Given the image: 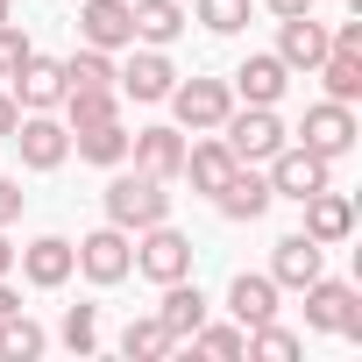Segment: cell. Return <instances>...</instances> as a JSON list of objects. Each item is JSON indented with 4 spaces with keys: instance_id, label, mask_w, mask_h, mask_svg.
Wrapping results in <instances>:
<instances>
[{
    "instance_id": "obj_1",
    "label": "cell",
    "mask_w": 362,
    "mask_h": 362,
    "mask_svg": "<svg viewBox=\"0 0 362 362\" xmlns=\"http://www.w3.org/2000/svg\"><path fill=\"white\" fill-rule=\"evenodd\" d=\"M107 221L128 228V235L170 221V192H163V177H149V170H121L114 185H107Z\"/></svg>"
},
{
    "instance_id": "obj_2",
    "label": "cell",
    "mask_w": 362,
    "mask_h": 362,
    "mask_svg": "<svg viewBox=\"0 0 362 362\" xmlns=\"http://www.w3.org/2000/svg\"><path fill=\"white\" fill-rule=\"evenodd\" d=\"M221 128H228L221 142H228V156H235V163H270V156L284 149V121H277L270 107H242V114L228 107V121H221Z\"/></svg>"
},
{
    "instance_id": "obj_3",
    "label": "cell",
    "mask_w": 362,
    "mask_h": 362,
    "mask_svg": "<svg viewBox=\"0 0 362 362\" xmlns=\"http://www.w3.org/2000/svg\"><path fill=\"white\" fill-rule=\"evenodd\" d=\"M135 270H142L149 284H177V277H192V242L177 235L170 221H156V228H142V242H135Z\"/></svg>"
},
{
    "instance_id": "obj_4",
    "label": "cell",
    "mask_w": 362,
    "mask_h": 362,
    "mask_svg": "<svg viewBox=\"0 0 362 362\" xmlns=\"http://www.w3.org/2000/svg\"><path fill=\"white\" fill-rule=\"evenodd\" d=\"M305 327L362 341V298H355L348 284H334V277H313V284H305Z\"/></svg>"
},
{
    "instance_id": "obj_5",
    "label": "cell",
    "mask_w": 362,
    "mask_h": 362,
    "mask_svg": "<svg viewBox=\"0 0 362 362\" xmlns=\"http://www.w3.org/2000/svg\"><path fill=\"white\" fill-rule=\"evenodd\" d=\"M163 100L177 107V128H192V135H199V128H221V121H228L235 86H228V78H185V86H170Z\"/></svg>"
},
{
    "instance_id": "obj_6",
    "label": "cell",
    "mask_w": 362,
    "mask_h": 362,
    "mask_svg": "<svg viewBox=\"0 0 362 362\" xmlns=\"http://www.w3.org/2000/svg\"><path fill=\"white\" fill-rule=\"evenodd\" d=\"M334 177H327V156H313V149H298V142H284L277 156H270V199H313V192H327Z\"/></svg>"
},
{
    "instance_id": "obj_7",
    "label": "cell",
    "mask_w": 362,
    "mask_h": 362,
    "mask_svg": "<svg viewBox=\"0 0 362 362\" xmlns=\"http://www.w3.org/2000/svg\"><path fill=\"white\" fill-rule=\"evenodd\" d=\"M298 149H313V156H348L355 149V114L341 107V100H320V107H305V121H298Z\"/></svg>"
},
{
    "instance_id": "obj_8",
    "label": "cell",
    "mask_w": 362,
    "mask_h": 362,
    "mask_svg": "<svg viewBox=\"0 0 362 362\" xmlns=\"http://www.w3.org/2000/svg\"><path fill=\"white\" fill-rule=\"evenodd\" d=\"M78 270L93 277V284H121L128 270H135V242H128V228H100V235H86L78 242Z\"/></svg>"
},
{
    "instance_id": "obj_9",
    "label": "cell",
    "mask_w": 362,
    "mask_h": 362,
    "mask_svg": "<svg viewBox=\"0 0 362 362\" xmlns=\"http://www.w3.org/2000/svg\"><path fill=\"white\" fill-rule=\"evenodd\" d=\"M15 142H22V163H29V170H57V163L71 156V128H64V121H50V114L15 121Z\"/></svg>"
},
{
    "instance_id": "obj_10",
    "label": "cell",
    "mask_w": 362,
    "mask_h": 362,
    "mask_svg": "<svg viewBox=\"0 0 362 362\" xmlns=\"http://www.w3.org/2000/svg\"><path fill=\"white\" fill-rule=\"evenodd\" d=\"M78 36H86L93 50H128V43H135L128 0H86V8H78Z\"/></svg>"
},
{
    "instance_id": "obj_11",
    "label": "cell",
    "mask_w": 362,
    "mask_h": 362,
    "mask_svg": "<svg viewBox=\"0 0 362 362\" xmlns=\"http://www.w3.org/2000/svg\"><path fill=\"white\" fill-rule=\"evenodd\" d=\"M8 86H15V107H29V114H50V107L64 100V64H57V57H36V50H29V64H22V71H15Z\"/></svg>"
},
{
    "instance_id": "obj_12",
    "label": "cell",
    "mask_w": 362,
    "mask_h": 362,
    "mask_svg": "<svg viewBox=\"0 0 362 362\" xmlns=\"http://www.w3.org/2000/svg\"><path fill=\"white\" fill-rule=\"evenodd\" d=\"M284 86H291V71H284L277 50H256V57H242V71H235V93H242L249 107H277Z\"/></svg>"
},
{
    "instance_id": "obj_13",
    "label": "cell",
    "mask_w": 362,
    "mask_h": 362,
    "mask_svg": "<svg viewBox=\"0 0 362 362\" xmlns=\"http://www.w3.org/2000/svg\"><path fill=\"white\" fill-rule=\"evenodd\" d=\"M15 256H22V277L43 284V291H57V284L78 270V249H71L64 235H43V242H29V249H15Z\"/></svg>"
},
{
    "instance_id": "obj_14",
    "label": "cell",
    "mask_w": 362,
    "mask_h": 362,
    "mask_svg": "<svg viewBox=\"0 0 362 362\" xmlns=\"http://www.w3.org/2000/svg\"><path fill=\"white\" fill-rule=\"evenodd\" d=\"M320 263H327V242H313V235H284L277 256H270V277H277L284 291H305V284L320 277Z\"/></svg>"
},
{
    "instance_id": "obj_15",
    "label": "cell",
    "mask_w": 362,
    "mask_h": 362,
    "mask_svg": "<svg viewBox=\"0 0 362 362\" xmlns=\"http://www.w3.org/2000/svg\"><path fill=\"white\" fill-rule=\"evenodd\" d=\"M214 206H221L228 221H263V214H270V177H256L249 163H235L228 185L214 192Z\"/></svg>"
},
{
    "instance_id": "obj_16",
    "label": "cell",
    "mask_w": 362,
    "mask_h": 362,
    "mask_svg": "<svg viewBox=\"0 0 362 362\" xmlns=\"http://www.w3.org/2000/svg\"><path fill=\"white\" fill-rule=\"evenodd\" d=\"M128 156H135V170H149V177H177V163H185V135L177 128H142V135H128Z\"/></svg>"
},
{
    "instance_id": "obj_17",
    "label": "cell",
    "mask_w": 362,
    "mask_h": 362,
    "mask_svg": "<svg viewBox=\"0 0 362 362\" xmlns=\"http://www.w3.org/2000/svg\"><path fill=\"white\" fill-rule=\"evenodd\" d=\"M327 50H334V43H327V29L313 22V8H305V15H284V36H277V57H284V71H313Z\"/></svg>"
},
{
    "instance_id": "obj_18",
    "label": "cell",
    "mask_w": 362,
    "mask_h": 362,
    "mask_svg": "<svg viewBox=\"0 0 362 362\" xmlns=\"http://www.w3.org/2000/svg\"><path fill=\"white\" fill-rule=\"evenodd\" d=\"M114 86H121L128 100H163V93L177 86V71H170V57H163V50H135V57L114 71Z\"/></svg>"
},
{
    "instance_id": "obj_19",
    "label": "cell",
    "mask_w": 362,
    "mask_h": 362,
    "mask_svg": "<svg viewBox=\"0 0 362 362\" xmlns=\"http://www.w3.org/2000/svg\"><path fill=\"white\" fill-rule=\"evenodd\" d=\"M156 320L170 327V341H192V327L206 320V291H199L192 277H177V284H163V305H156Z\"/></svg>"
},
{
    "instance_id": "obj_20",
    "label": "cell",
    "mask_w": 362,
    "mask_h": 362,
    "mask_svg": "<svg viewBox=\"0 0 362 362\" xmlns=\"http://www.w3.org/2000/svg\"><path fill=\"white\" fill-rule=\"evenodd\" d=\"M305 206V235L313 242H348V228H355V206L327 185V192H313V199H298Z\"/></svg>"
},
{
    "instance_id": "obj_21",
    "label": "cell",
    "mask_w": 362,
    "mask_h": 362,
    "mask_svg": "<svg viewBox=\"0 0 362 362\" xmlns=\"http://www.w3.org/2000/svg\"><path fill=\"white\" fill-rule=\"evenodd\" d=\"M228 313L242 320V327H263V320H277V277H235L228 284Z\"/></svg>"
},
{
    "instance_id": "obj_22",
    "label": "cell",
    "mask_w": 362,
    "mask_h": 362,
    "mask_svg": "<svg viewBox=\"0 0 362 362\" xmlns=\"http://www.w3.org/2000/svg\"><path fill=\"white\" fill-rule=\"evenodd\" d=\"M228 170H235V156H228V142H214V135H206V142H192V149H185V163H177V177H192L206 199L228 185Z\"/></svg>"
},
{
    "instance_id": "obj_23",
    "label": "cell",
    "mask_w": 362,
    "mask_h": 362,
    "mask_svg": "<svg viewBox=\"0 0 362 362\" xmlns=\"http://www.w3.org/2000/svg\"><path fill=\"white\" fill-rule=\"evenodd\" d=\"M128 15H135V43H149V50L177 43V29H185L177 0H128Z\"/></svg>"
},
{
    "instance_id": "obj_24",
    "label": "cell",
    "mask_w": 362,
    "mask_h": 362,
    "mask_svg": "<svg viewBox=\"0 0 362 362\" xmlns=\"http://www.w3.org/2000/svg\"><path fill=\"white\" fill-rule=\"evenodd\" d=\"M71 142H78V156L86 163H128V128L121 121H93V128H71Z\"/></svg>"
},
{
    "instance_id": "obj_25",
    "label": "cell",
    "mask_w": 362,
    "mask_h": 362,
    "mask_svg": "<svg viewBox=\"0 0 362 362\" xmlns=\"http://www.w3.org/2000/svg\"><path fill=\"white\" fill-rule=\"evenodd\" d=\"M114 107H121V86H64V114H71V128L114 121Z\"/></svg>"
},
{
    "instance_id": "obj_26",
    "label": "cell",
    "mask_w": 362,
    "mask_h": 362,
    "mask_svg": "<svg viewBox=\"0 0 362 362\" xmlns=\"http://www.w3.org/2000/svg\"><path fill=\"white\" fill-rule=\"evenodd\" d=\"M313 71L327 78V100H341V107H355V100H362V57H348V50H327Z\"/></svg>"
},
{
    "instance_id": "obj_27",
    "label": "cell",
    "mask_w": 362,
    "mask_h": 362,
    "mask_svg": "<svg viewBox=\"0 0 362 362\" xmlns=\"http://www.w3.org/2000/svg\"><path fill=\"white\" fill-rule=\"evenodd\" d=\"M170 348H177V341H170V327H163L156 313H149V320H128V334H121V355H128V362H163Z\"/></svg>"
},
{
    "instance_id": "obj_28",
    "label": "cell",
    "mask_w": 362,
    "mask_h": 362,
    "mask_svg": "<svg viewBox=\"0 0 362 362\" xmlns=\"http://www.w3.org/2000/svg\"><path fill=\"white\" fill-rule=\"evenodd\" d=\"M36 355H43V327L22 320V305L0 313V362H36Z\"/></svg>"
},
{
    "instance_id": "obj_29",
    "label": "cell",
    "mask_w": 362,
    "mask_h": 362,
    "mask_svg": "<svg viewBox=\"0 0 362 362\" xmlns=\"http://www.w3.org/2000/svg\"><path fill=\"white\" fill-rule=\"evenodd\" d=\"M64 86H114V50H71L64 57Z\"/></svg>"
},
{
    "instance_id": "obj_30",
    "label": "cell",
    "mask_w": 362,
    "mask_h": 362,
    "mask_svg": "<svg viewBox=\"0 0 362 362\" xmlns=\"http://www.w3.org/2000/svg\"><path fill=\"white\" fill-rule=\"evenodd\" d=\"M192 348L199 355H249V327H192Z\"/></svg>"
},
{
    "instance_id": "obj_31",
    "label": "cell",
    "mask_w": 362,
    "mask_h": 362,
    "mask_svg": "<svg viewBox=\"0 0 362 362\" xmlns=\"http://www.w3.org/2000/svg\"><path fill=\"white\" fill-rule=\"evenodd\" d=\"M199 8V22L214 29V36H235L242 22H249V0H192Z\"/></svg>"
},
{
    "instance_id": "obj_32",
    "label": "cell",
    "mask_w": 362,
    "mask_h": 362,
    "mask_svg": "<svg viewBox=\"0 0 362 362\" xmlns=\"http://www.w3.org/2000/svg\"><path fill=\"white\" fill-rule=\"evenodd\" d=\"M64 348H78V355L100 348V313H93V305H71V313H64Z\"/></svg>"
},
{
    "instance_id": "obj_33",
    "label": "cell",
    "mask_w": 362,
    "mask_h": 362,
    "mask_svg": "<svg viewBox=\"0 0 362 362\" xmlns=\"http://www.w3.org/2000/svg\"><path fill=\"white\" fill-rule=\"evenodd\" d=\"M249 355H270V362H291L298 355V334H284V327H249Z\"/></svg>"
},
{
    "instance_id": "obj_34",
    "label": "cell",
    "mask_w": 362,
    "mask_h": 362,
    "mask_svg": "<svg viewBox=\"0 0 362 362\" xmlns=\"http://www.w3.org/2000/svg\"><path fill=\"white\" fill-rule=\"evenodd\" d=\"M29 50H36V43H29L15 22H0V78H15V71L29 64Z\"/></svg>"
},
{
    "instance_id": "obj_35",
    "label": "cell",
    "mask_w": 362,
    "mask_h": 362,
    "mask_svg": "<svg viewBox=\"0 0 362 362\" xmlns=\"http://www.w3.org/2000/svg\"><path fill=\"white\" fill-rule=\"evenodd\" d=\"M22 199H29V192L15 185V177H0V228H15V221H22Z\"/></svg>"
},
{
    "instance_id": "obj_36",
    "label": "cell",
    "mask_w": 362,
    "mask_h": 362,
    "mask_svg": "<svg viewBox=\"0 0 362 362\" xmlns=\"http://www.w3.org/2000/svg\"><path fill=\"white\" fill-rule=\"evenodd\" d=\"M327 43H334V50H348V57H362V15H355V22H341Z\"/></svg>"
},
{
    "instance_id": "obj_37",
    "label": "cell",
    "mask_w": 362,
    "mask_h": 362,
    "mask_svg": "<svg viewBox=\"0 0 362 362\" xmlns=\"http://www.w3.org/2000/svg\"><path fill=\"white\" fill-rule=\"evenodd\" d=\"M15 121H22V107H15V93H0V135H15Z\"/></svg>"
},
{
    "instance_id": "obj_38",
    "label": "cell",
    "mask_w": 362,
    "mask_h": 362,
    "mask_svg": "<svg viewBox=\"0 0 362 362\" xmlns=\"http://www.w3.org/2000/svg\"><path fill=\"white\" fill-rule=\"evenodd\" d=\"M313 0H270V15H305Z\"/></svg>"
},
{
    "instance_id": "obj_39",
    "label": "cell",
    "mask_w": 362,
    "mask_h": 362,
    "mask_svg": "<svg viewBox=\"0 0 362 362\" xmlns=\"http://www.w3.org/2000/svg\"><path fill=\"white\" fill-rule=\"evenodd\" d=\"M15 270V249H8V235H0V277H8Z\"/></svg>"
},
{
    "instance_id": "obj_40",
    "label": "cell",
    "mask_w": 362,
    "mask_h": 362,
    "mask_svg": "<svg viewBox=\"0 0 362 362\" xmlns=\"http://www.w3.org/2000/svg\"><path fill=\"white\" fill-rule=\"evenodd\" d=\"M15 305H22V298H15V291H8V277H0V313H15Z\"/></svg>"
},
{
    "instance_id": "obj_41",
    "label": "cell",
    "mask_w": 362,
    "mask_h": 362,
    "mask_svg": "<svg viewBox=\"0 0 362 362\" xmlns=\"http://www.w3.org/2000/svg\"><path fill=\"white\" fill-rule=\"evenodd\" d=\"M0 22H15V0H0Z\"/></svg>"
}]
</instances>
